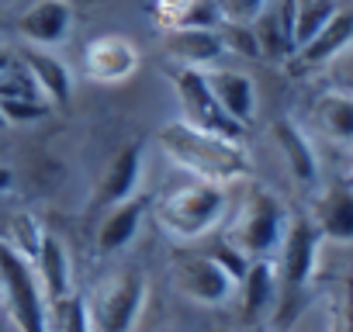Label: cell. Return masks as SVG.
<instances>
[{"label": "cell", "mask_w": 353, "mask_h": 332, "mask_svg": "<svg viewBox=\"0 0 353 332\" xmlns=\"http://www.w3.org/2000/svg\"><path fill=\"white\" fill-rule=\"evenodd\" d=\"M159 145L173 166H181L184 174H191L194 180H205V184L229 187V184L243 180L250 170V156H246L243 142L205 132L184 118H170L159 125Z\"/></svg>", "instance_id": "obj_1"}, {"label": "cell", "mask_w": 353, "mask_h": 332, "mask_svg": "<svg viewBox=\"0 0 353 332\" xmlns=\"http://www.w3.org/2000/svg\"><path fill=\"white\" fill-rule=\"evenodd\" d=\"M325 239L319 236L315 222L308 215H291L288 218V232L281 239L277 249V304H274V325L277 332H288L291 322L301 315V301L305 291L315 277V263H319V246Z\"/></svg>", "instance_id": "obj_2"}, {"label": "cell", "mask_w": 353, "mask_h": 332, "mask_svg": "<svg viewBox=\"0 0 353 332\" xmlns=\"http://www.w3.org/2000/svg\"><path fill=\"white\" fill-rule=\"evenodd\" d=\"M288 208L270 187H250L225 225V242L246 260H274L288 232Z\"/></svg>", "instance_id": "obj_3"}, {"label": "cell", "mask_w": 353, "mask_h": 332, "mask_svg": "<svg viewBox=\"0 0 353 332\" xmlns=\"http://www.w3.org/2000/svg\"><path fill=\"white\" fill-rule=\"evenodd\" d=\"M225 211H229V191L219 184L194 180L188 187L163 194V201L156 205V222L166 236L181 242H194L208 236L225 218Z\"/></svg>", "instance_id": "obj_4"}, {"label": "cell", "mask_w": 353, "mask_h": 332, "mask_svg": "<svg viewBox=\"0 0 353 332\" xmlns=\"http://www.w3.org/2000/svg\"><path fill=\"white\" fill-rule=\"evenodd\" d=\"M0 301L18 332H49V301L39 270L8 239H0Z\"/></svg>", "instance_id": "obj_5"}, {"label": "cell", "mask_w": 353, "mask_h": 332, "mask_svg": "<svg viewBox=\"0 0 353 332\" xmlns=\"http://www.w3.org/2000/svg\"><path fill=\"white\" fill-rule=\"evenodd\" d=\"M83 298L94 332H135L149 301V280L142 270H114L104 273L97 287Z\"/></svg>", "instance_id": "obj_6"}, {"label": "cell", "mask_w": 353, "mask_h": 332, "mask_svg": "<svg viewBox=\"0 0 353 332\" xmlns=\"http://www.w3.org/2000/svg\"><path fill=\"white\" fill-rule=\"evenodd\" d=\"M173 287L191 304L219 308L239 291V280L212 253H184L173 260Z\"/></svg>", "instance_id": "obj_7"}, {"label": "cell", "mask_w": 353, "mask_h": 332, "mask_svg": "<svg viewBox=\"0 0 353 332\" xmlns=\"http://www.w3.org/2000/svg\"><path fill=\"white\" fill-rule=\"evenodd\" d=\"M173 90H176V101H181V118L205 128V132H215L222 138H232V142H243V125H236L215 101L212 87H208V76L205 70H191V66H176L173 70Z\"/></svg>", "instance_id": "obj_8"}, {"label": "cell", "mask_w": 353, "mask_h": 332, "mask_svg": "<svg viewBox=\"0 0 353 332\" xmlns=\"http://www.w3.org/2000/svg\"><path fill=\"white\" fill-rule=\"evenodd\" d=\"M139 45L125 35H97L87 42L83 49V73L87 80L94 83H104V87H114V83H125L139 73Z\"/></svg>", "instance_id": "obj_9"}, {"label": "cell", "mask_w": 353, "mask_h": 332, "mask_svg": "<svg viewBox=\"0 0 353 332\" xmlns=\"http://www.w3.org/2000/svg\"><path fill=\"white\" fill-rule=\"evenodd\" d=\"M159 49L166 52L170 63L176 66H191V70H212L222 56V35L219 25L215 28H198V25H176V28H163Z\"/></svg>", "instance_id": "obj_10"}, {"label": "cell", "mask_w": 353, "mask_h": 332, "mask_svg": "<svg viewBox=\"0 0 353 332\" xmlns=\"http://www.w3.org/2000/svg\"><path fill=\"white\" fill-rule=\"evenodd\" d=\"M73 4L70 0H35V4L18 18V32L35 49H59L73 32Z\"/></svg>", "instance_id": "obj_11"}, {"label": "cell", "mask_w": 353, "mask_h": 332, "mask_svg": "<svg viewBox=\"0 0 353 332\" xmlns=\"http://www.w3.org/2000/svg\"><path fill=\"white\" fill-rule=\"evenodd\" d=\"M270 135L284 156V166L291 170L294 184L298 187H319V156H315V145L308 142V135L301 132V125L288 114H281L274 125H270Z\"/></svg>", "instance_id": "obj_12"}, {"label": "cell", "mask_w": 353, "mask_h": 332, "mask_svg": "<svg viewBox=\"0 0 353 332\" xmlns=\"http://www.w3.org/2000/svg\"><path fill=\"white\" fill-rule=\"evenodd\" d=\"M142 177H145V145L142 142H128L121 145L111 163L104 166V177H101V201L104 205H118V201H128L139 194L142 187Z\"/></svg>", "instance_id": "obj_13"}, {"label": "cell", "mask_w": 353, "mask_h": 332, "mask_svg": "<svg viewBox=\"0 0 353 332\" xmlns=\"http://www.w3.org/2000/svg\"><path fill=\"white\" fill-rule=\"evenodd\" d=\"M205 76H208V87H212L219 107L236 125L250 128L253 118H256V83H253V76L243 73V70H222V66L205 70Z\"/></svg>", "instance_id": "obj_14"}, {"label": "cell", "mask_w": 353, "mask_h": 332, "mask_svg": "<svg viewBox=\"0 0 353 332\" xmlns=\"http://www.w3.org/2000/svg\"><path fill=\"white\" fill-rule=\"evenodd\" d=\"M312 222L329 242H353V184H329L315 198Z\"/></svg>", "instance_id": "obj_15"}, {"label": "cell", "mask_w": 353, "mask_h": 332, "mask_svg": "<svg viewBox=\"0 0 353 332\" xmlns=\"http://www.w3.org/2000/svg\"><path fill=\"white\" fill-rule=\"evenodd\" d=\"M35 270H39V280H42V291H46V301L56 304L63 301L66 294L77 291V280H73V256L66 249V242L52 232H46L39 253H35Z\"/></svg>", "instance_id": "obj_16"}, {"label": "cell", "mask_w": 353, "mask_h": 332, "mask_svg": "<svg viewBox=\"0 0 353 332\" xmlns=\"http://www.w3.org/2000/svg\"><path fill=\"white\" fill-rule=\"evenodd\" d=\"M145 218V198H128V201H118L104 211L101 225H97V236H94V246L101 256H111V253H121L135 236H139V225Z\"/></svg>", "instance_id": "obj_17"}, {"label": "cell", "mask_w": 353, "mask_h": 332, "mask_svg": "<svg viewBox=\"0 0 353 332\" xmlns=\"http://www.w3.org/2000/svg\"><path fill=\"white\" fill-rule=\"evenodd\" d=\"M21 63L28 66L35 87L42 90V97H46L52 107L70 104V97H73V73H70V66H66L59 56H52V49H35V45H28V49L21 52Z\"/></svg>", "instance_id": "obj_18"}, {"label": "cell", "mask_w": 353, "mask_h": 332, "mask_svg": "<svg viewBox=\"0 0 353 332\" xmlns=\"http://www.w3.org/2000/svg\"><path fill=\"white\" fill-rule=\"evenodd\" d=\"M353 42V8H339L325 28H319V35L312 42H305L298 49L301 66H325L332 59H339Z\"/></svg>", "instance_id": "obj_19"}, {"label": "cell", "mask_w": 353, "mask_h": 332, "mask_svg": "<svg viewBox=\"0 0 353 332\" xmlns=\"http://www.w3.org/2000/svg\"><path fill=\"white\" fill-rule=\"evenodd\" d=\"M239 294H243L246 322H256L267 311H274V304H277V267H274V260H250V267L239 280Z\"/></svg>", "instance_id": "obj_20"}, {"label": "cell", "mask_w": 353, "mask_h": 332, "mask_svg": "<svg viewBox=\"0 0 353 332\" xmlns=\"http://www.w3.org/2000/svg\"><path fill=\"white\" fill-rule=\"evenodd\" d=\"M315 125L332 142H353V94L343 87H329L312 104Z\"/></svg>", "instance_id": "obj_21"}, {"label": "cell", "mask_w": 353, "mask_h": 332, "mask_svg": "<svg viewBox=\"0 0 353 332\" xmlns=\"http://www.w3.org/2000/svg\"><path fill=\"white\" fill-rule=\"evenodd\" d=\"M291 32H294V52L319 35V28L329 25V18L339 11V0H291Z\"/></svg>", "instance_id": "obj_22"}, {"label": "cell", "mask_w": 353, "mask_h": 332, "mask_svg": "<svg viewBox=\"0 0 353 332\" xmlns=\"http://www.w3.org/2000/svg\"><path fill=\"white\" fill-rule=\"evenodd\" d=\"M49 332H94L87 298L80 291H73L63 301L49 304Z\"/></svg>", "instance_id": "obj_23"}, {"label": "cell", "mask_w": 353, "mask_h": 332, "mask_svg": "<svg viewBox=\"0 0 353 332\" xmlns=\"http://www.w3.org/2000/svg\"><path fill=\"white\" fill-rule=\"evenodd\" d=\"M253 32H256V42H260V59H284V56L294 52V42H291V35L281 28L274 8H267V11L253 21Z\"/></svg>", "instance_id": "obj_24"}, {"label": "cell", "mask_w": 353, "mask_h": 332, "mask_svg": "<svg viewBox=\"0 0 353 332\" xmlns=\"http://www.w3.org/2000/svg\"><path fill=\"white\" fill-rule=\"evenodd\" d=\"M0 101H46L42 90L35 87L28 66H25L21 59H14L11 70L0 76ZM46 104H49V101H46Z\"/></svg>", "instance_id": "obj_25"}, {"label": "cell", "mask_w": 353, "mask_h": 332, "mask_svg": "<svg viewBox=\"0 0 353 332\" xmlns=\"http://www.w3.org/2000/svg\"><path fill=\"white\" fill-rule=\"evenodd\" d=\"M219 35L225 45V56H243V59H260V42L253 25H232V21H219Z\"/></svg>", "instance_id": "obj_26"}, {"label": "cell", "mask_w": 353, "mask_h": 332, "mask_svg": "<svg viewBox=\"0 0 353 332\" xmlns=\"http://www.w3.org/2000/svg\"><path fill=\"white\" fill-rule=\"evenodd\" d=\"M42 239H46V229H42V222H39L35 215L21 211V215L11 222V239H8V242H11L18 253H25L28 260H35V253H39Z\"/></svg>", "instance_id": "obj_27"}, {"label": "cell", "mask_w": 353, "mask_h": 332, "mask_svg": "<svg viewBox=\"0 0 353 332\" xmlns=\"http://www.w3.org/2000/svg\"><path fill=\"white\" fill-rule=\"evenodd\" d=\"M219 21H232V25H253L267 8L270 0H212Z\"/></svg>", "instance_id": "obj_28"}, {"label": "cell", "mask_w": 353, "mask_h": 332, "mask_svg": "<svg viewBox=\"0 0 353 332\" xmlns=\"http://www.w3.org/2000/svg\"><path fill=\"white\" fill-rule=\"evenodd\" d=\"M0 114L8 125H32L52 114V104L46 101H0Z\"/></svg>", "instance_id": "obj_29"}, {"label": "cell", "mask_w": 353, "mask_h": 332, "mask_svg": "<svg viewBox=\"0 0 353 332\" xmlns=\"http://www.w3.org/2000/svg\"><path fill=\"white\" fill-rule=\"evenodd\" d=\"M332 332H353V277L343 287V298L336 301L332 311Z\"/></svg>", "instance_id": "obj_30"}, {"label": "cell", "mask_w": 353, "mask_h": 332, "mask_svg": "<svg viewBox=\"0 0 353 332\" xmlns=\"http://www.w3.org/2000/svg\"><path fill=\"white\" fill-rule=\"evenodd\" d=\"M194 4L198 0H156V11L163 14L166 28H173V25H184V18L191 14Z\"/></svg>", "instance_id": "obj_31"}, {"label": "cell", "mask_w": 353, "mask_h": 332, "mask_svg": "<svg viewBox=\"0 0 353 332\" xmlns=\"http://www.w3.org/2000/svg\"><path fill=\"white\" fill-rule=\"evenodd\" d=\"M14 187V170L11 166H0V194H8Z\"/></svg>", "instance_id": "obj_32"}, {"label": "cell", "mask_w": 353, "mask_h": 332, "mask_svg": "<svg viewBox=\"0 0 353 332\" xmlns=\"http://www.w3.org/2000/svg\"><path fill=\"white\" fill-rule=\"evenodd\" d=\"M14 59H18V56H14L8 45H0V76H4V73L11 70V63H14Z\"/></svg>", "instance_id": "obj_33"}, {"label": "cell", "mask_w": 353, "mask_h": 332, "mask_svg": "<svg viewBox=\"0 0 353 332\" xmlns=\"http://www.w3.org/2000/svg\"><path fill=\"white\" fill-rule=\"evenodd\" d=\"M343 90H350V94H353V66L346 70V87H343Z\"/></svg>", "instance_id": "obj_34"}, {"label": "cell", "mask_w": 353, "mask_h": 332, "mask_svg": "<svg viewBox=\"0 0 353 332\" xmlns=\"http://www.w3.org/2000/svg\"><path fill=\"white\" fill-rule=\"evenodd\" d=\"M8 128V121H4V114H0V132H4Z\"/></svg>", "instance_id": "obj_35"}]
</instances>
